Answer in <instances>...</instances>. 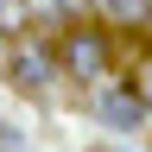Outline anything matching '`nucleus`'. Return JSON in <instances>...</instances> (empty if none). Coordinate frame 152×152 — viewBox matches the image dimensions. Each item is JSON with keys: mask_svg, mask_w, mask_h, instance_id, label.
Masks as SVG:
<instances>
[{"mask_svg": "<svg viewBox=\"0 0 152 152\" xmlns=\"http://www.w3.org/2000/svg\"><path fill=\"white\" fill-rule=\"evenodd\" d=\"M64 64L76 76H108V38L95 26H70L64 32Z\"/></svg>", "mask_w": 152, "mask_h": 152, "instance_id": "nucleus-1", "label": "nucleus"}, {"mask_svg": "<svg viewBox=\"0 0 152 152\" xmlns=\"http://www.w3.org/2000/svg\"><path fill=\"white\" fill-rule=\"evenodd\" d=\"M95 114H102L108 127H121V133H133V127H146V102L133 89H108L102 102H95Z\"/></svg>", "mask_w": 152, "mask_h": 152, "instance_id": "nucleus-2", "label": "nucleus"}, {"mask_svg": "<svg viewBox=\"0 0 152 152\" xmlns=\"http://www.w3.org/2000/svg\"><path fill=\"white\" fill-rule=\"evenodd\" d=\"M7 76H13L19 89H32V95H45V89H51V57H45V51H19L13 64H7Z\"/></svg>", "mask_w": 152, "mask_h": 152, "instance_id": "nucleus-3", "label": "nucleus"}, {"mask_svg": "<svg viewBox=\"0 0 152 152\" xmlns=\"http://www.w3.org/2000/svg\"><path fill=\"white\" fill-rule=\"evenodd\" d=\"M114 19H152V0H108Z\"/></svg>", "mask_w": 152, "mask_h": 152, "instance_id": "nucleus-4", "label": "nucleus"}, {"mask_svg": "<svg viewBox=\"0 0 152 152\" xmlns=\"http://www.w3.org/2000/svg\"><path fill=\"white\" fill-rule=\"evenodd\" d=\"M26 26V0H0V32H19Z\"/></svg>", "mask_w": 152, "mask_h": 152, "instance_id": "nucleus-5", "label": "nucleus"}, {"mask_svg": "<svg viewBox=\"0 0 152 152\" xmlns=\"http://www.w3.org/2000/svg\"><path fill=\"white\" fill-rule=\"evenodd\" d=\"M0 152H26V140H19L13 127H0Z\"/></svg>", "mask_w": 152, "mask_h": 152, "instance_id": "nucleus-6", "label": "nucleus"}]
</instances>
